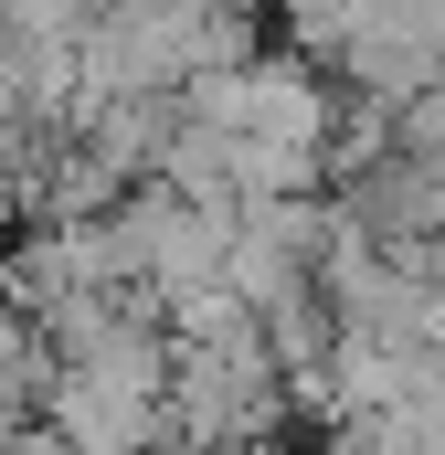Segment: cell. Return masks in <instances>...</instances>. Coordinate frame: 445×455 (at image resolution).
I'll use <instances>...</instances> for the list:
<instances>
[{
  "mask_svg": "<svg viewBox=\"0 0 445 455\" xmlns=\"http://www.w3.org/2000/svg\"><path fill=\"white\" fill-rule=\"evenodd\" d=\"M222 191L244 212V202H319L329 180H319V148L297 138H222Z\"/></svg>",
  "mask_w": 445,
  "mask_h": 455,
  "instance_id": "obj_3",
  "label": "cell"
},
{
  "mask_svg": "<svg viewBox=\"0 0 445 455\" xmlns=\"http://www.w3.org/2000/svg\"><path fill=\"white\" fill-rule=\"evenodd\" d=\"M85 11H107V0H85Z\"/></svg>",
  "mask_w": 445,
  "mask_h": 455,
  "instance_id": "obj_7",
  "label": "cell"
},
{
  "mask_svg": "<svg viewBox=\"0 0 445 455\" xmlns=\"http://www.w3.org/2000/svg\"><path fill=\"white\" fill-rule=\"evenodd\" d=\"M255 455H287V445H255Z\"/></svg>",
  "mask_w": 445,
  "mask_h": 455,
  "instance_id": "obj_6",
  "label": "cell"
},
{
  "mask_svg": "<svg viewBox=\"0 0 445 455\" xmlns=\"http://www.w3.org/2000/svg\"><path fill=\"white\" fill-rule=\"evenodd\" d=\"M138 455H191V445H181V435H170V424H159V435H149V445H138Z\"/></svg>",
  "mask_w": 445,
  "mask_h": 455,
  "instance_id": "obj_5",
  "label": "cell"
},
{
  "mask_svg": "<svg viewBox=\"0 0 445 455\" xmlns=\"http://www.w3.org/2000/svg\"><path fill=\"white\" fill-rule=\"evenodd\" d=\"M319 455H403V435H392V413H339V424H319Z\"/></svg>",
  "mask_w": 445,
  "mask_h": 455,
  "instance_id": "obj_4",
  "label": "cell"
},
{
  "mask_svg": "<svg viewBox=\"0 0 445 455\" xmlns=\"http://www.w3.org/2000/svg\"><path fill=\"white\" fill-rule=\"evenodd\" d=\"M170 127H181L170 96H117V107H75L64 116V148H85L117 191H138V180L159 170V138H170Z\"/></svg>",
  "mask_w": 445,
  "mask_h": 455,
  "instance_id": "obj_2",
  "label": "cell"
},
{
  "mask_svg": "<svg viewBox=\"0 0 445 455\" xmlns=\"http://www.w3.org/2000/svg\"><path fill=\"white\" fill-rule=\"evenodd\" d=\"M319 243H329V191H319V202H244V212H233V243H222V297H233L244 318H265L276 297L308 286Z\"/></svg>",
  "mask_w": 445,
  "mask_h": 455,
  "instance_id": "obj_1",
  "label": "cell"
}]
</instances>
